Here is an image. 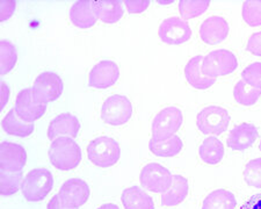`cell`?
Instances as JSON below:
<instances>
[{
  "label": "cell",
  "mask_w": 261,
  "mask_h": 209,
  "mask_svg": "<svg viewBox=\"0 0 261 209\" xmlns=\"http://www.w3.org/2000/svg\"><path fill=\"white\" fill-rule=\"evenodd\" d=\"M49 160L57 170H74L82 162L81 146L70 137H58L50 144Z\"/></svg>",
  "instance_id": "cell-1"
},
{
  "label": "cell",
  "mask_w": 261,
  "mask_h": 209,
  "mask_svg": "<svg viewBox=\"0 0 261 209\" xmlns=\"http://www.w3.org/2000/svg\"><path fill=\"white\" fill-rule=\"evenodd\" d=\"M54 186V178L48 169L39 167L29 171L23 178L21 191L29 202H39L45 199Z\"/></svg>",
  "instance_id": "cell-2"
},
{
  "label": "cell",
  "mask_w": 261,
  "mask_h": 209,
  "mask_svg": "<svg viewBox=\"0 0 261 209\" xmlns=\"http://www.w3.org/2000/svg\"><path fill=\"white\" fill-rule=\"evenodd\" d=\"M87 156L88 160L96 166L111 167L120 160V144L112 137H96L87 145Z\"/></svg>",
  "instance_id": "cell-3"
},
{
  "label": "cell",
  "mask_w": 261,
  "mask_h": 209,
  "mask_svg": "<svg viewBox=\"0 0 261 209\" xmlns=\"http://www.w3.org/2000/svg\"><path fill=\"white\" fill-rule=\"evenodd\" d=\"M100 116L105 123L119 127L132 119L133 103L125 95H111L101 106Z\"/></svg>",
  "instance_id": "cell-4"
},
{
  "label": "cell",
  "mask_w": 261,
  "mask_h": 209,
  "mask_svg": "<svg viewBox=\"0 0 261 209\" xmlns=\"http://www.w3.org/2000/svg\"><path fill=\"white\" fill-rule=\"evenodd\" d=\"M64 84L57 73L45 71L36 77L32 86L33 97L36 102L47 104L56 101L63 93Z\"/></svg>",
  "instance_id": "cell-5"
},
{
  "label": "cell",
  "mask_w": 261,
  "mask_h": 209,
  "mask_svg": "<svg viewBox=\"0 0 261 209\" xmlns=\"http://www.w3.org/2000/svg\"><path fill=\"white\" fill-rule=\"evenodd\" d=\"M229 123V112L220 106L204 107L196 116L197 128L204 135H221L228 129Z\"/></svg>",
  "instance_id": "cell-6"
},
{
  "label": "cell",
  "mask_w": 261,
  "mask_h": 209,
  "mask_svg": "<svg viewBox=\"0 0 261 209\" xmlns=\"http://www.w3.org/2000/svg\"><path fill=\"white\" fill-rule=\"evenodd\" d=\"M184 122V115L178 107L170 106L162 110L152 121V139L163 141L170 139L179 130Z\"/></svg>",
  "instance_id": "cell-7"
},
{
  "label": "cell",
  "mask_w": 261,
  "mask_h": 209,
  "mask_svg": "<svg viewBox=\"0 0 261 209\" xmlns=\"http://www.w3.org/2000/svg\"><path fill=\"white\" fill-rule=\"evenodd\" d=\"M237 68V57L233 55V53L226 49H218L210 51L202 62V71H203L205 76L210 78L228 76Z\"/></svg>",
  "instance_id": "cell-8"
},
{
  "label": "cell",
  "mask_w": 261,
  "mask_h": 209,
  "mask_svg": "<svg viewBox=\"0 0 261 209\" xmlns=\"http://www.w3.org/2000/svg\"><path fill=\"white\" fill-rule=\"evenodd\" d=\"M172 178H173V174L168 169L157 163H150L145 165L140 174L141 185L145 190L162 194L171 186Z\"/></svg>",
  "instance_id": "cell-9"
},
{
  "label": "cell",
  "mask_w": 261,
  "mask_h": 209,
  "mask_svg": "<svg viewBox=\"0 0 261 209\" xmlns=\"http://www.w3.org/2000/svg\"><path fill=\"white\" fill-rule=\"evenodd\" d=\"M158 36L165 44L180 45L191 39L192 29L184 19L172 16L164 20L159 26Z\"/></svg>",
  "instance_id": "cell-10"
},
{
  "label": "cell",
  "mask_w": 261,
  "mask_h": 209,
  "mask_svg": "<svg viewBox=\"0 0 261 209\" xmlns=\"http://www.w3.org/2000/svg\"><path fill=\"white\" fill-rule=\"evenodd\" d=\"M58 196L65 207L79 208L90 198V187L81 178H71L63 184Z\"/></svg>",
  "instance_id": "cell-11"
},
{
  "label": "cell",
  "mask_w": 261,
  "mask_h": 209,
  "mask_svg": "<svg viewBox=\"0 0 261 209\" xmlns=\"http://www.w3.org/2000/svg\"><path fill=\"white\" fill-rule=\"evenodd\" d=\"M120 77V69L115 62L105 60L95 64L88 74V85L105 90L114 85Z\"/></svg>",
  "instance_id": "cell-12"
},
{
  "label": "cell",
  "mask_w": 261,
  "mask_h": 209,
  "mask_svg": "<svg viewBox=\"0 0 261 209\" xmlns=\"http://www.w3.org/2000/svg\"><path fill=\"white\" fill-rule=\"evenodd\" d=\"M27 163V152L22 145L4 141L0 144V169L6 172H20Z\"/></svg>",
  "instance_id": "cell-13"
},
{
  "label": "cell",
  "mask_w": 261,
  "mask_h": 209,
  "mask_svg": "<svg viewBox=\"0 0 261 209\" xmlns=\"http://www.w3.org/2000/svg\"><path fill=\"white\" fill-rule=\"evenodd\" d=\"M14 110L21 119L26 122L34 123L36 120L41 119L47 111V104L39 103L33 97L32 89H23L19 92L15 100Z\"/></svg>",
  "instance_id": "cell-14"
},
{
  "label": "cell",
  "mask_w": 261,
  "mask_h": 209,
  "mask_svg": "<svg viewBox=\"0 0 261 209\" xmlns=\"http://www.w3.org/2000/svg\"><path fill=\"white\" fill-rule=\"evenodd\" d=\"M229 23L222 16H209L200 27L201 40L209 45L220 44L229 35Z\"/></svg>",
  "instance_id": "cell-15"
},
{
  "label": "cell",
  "mask_w": 261,
  "mask_h": 209,
  "mask_svg": "<svg viewBox=\"0 0 261 209\" xmlns=\"http://www.w3.org/2000/svg\"><path fill=\"white\" fill-rule=\"evenodd\" d=\"M81 130V122L78 118L71 113H62L51 120L48 127V139L56 140L58 137L74 139Z\"/></svg>",
  "instance_id": "cell-16"
},
{
  "label": "cell",
  "mask_w": 261,
  "mask_h": 209,
  "mask_svg": "<svg viewBox=\"0 0 261 209\" xmlns=\"http://www.w3.org/2000/svg\"><path fill=\"white\" fill-rule=\"evenodd\" d=\"M258 129L252 123H241L232 129L226 139V144L234 151H244L253 145L258 139Z\"/></svg>",
  "instance_id": "cell-17"
},
{
  "label": "cell",
  "mask_w": 261,
  "mask_h": 209,
  "mask_svg": "<svg viewBox=\"0 0 261 209\" xmlns=\"http://www.w3.org/2000/svg\"><path fill=\"white\" fill-rule=\"evenodd\" d=\"M203 56L197 55L191 58L185 66V78L192 87L196 90H207L216 83V78H210L205 76L202 71V62Z\"/></svg>",
  "instance_id": "cell-18"
},
{
  "label": "cell",
  "mask_w": 261,
  "mask_h": 209,
  "mask_svg": "<svg viewBox=\"0 0 261 209\" xmlns=\"http://www.w3.org/2000/svg\"><path fill=\"white\" fill-rule=\"evenodd\" d=\"M70 20L74 26L82 29L94 26L98 21V16L94 13L92 2L88 0L75 2L70 8Z\"/></svg>",
  "instance_id": "cell-19"
},
{
  "label": "cell",
  "mask_w": 261,
  "mask_h": 209,
  "mask_svg": "<svg viewBox=\"0 0 261 209\" xmlns=\"http://www.w3.org/2000/svg\"><path fill=\"white\" fill-rule=\"evenodd\" d=\"M188 180L182 175L175 174L172 178L171 186L162 194V204L165 207L178 206L188 195Z\"/></svg>",
  "instance_id": "cell-20"
},
{
  "label": "cell",
  "mask_w": 261,
  "mask_h": 209,
  "mask_svg": "<svg viewBox=\"0 0 261 209\" xmlns=\"http://www.w3.org/2000/svg\"><path fill=\"white\" fill-rule=\"evenodd\" d=\"M93 11L102 22L113 24L123 16V5L119 0H98L92 2Z\"/></svg>",
  "instance_id": "cell-21"
},
{
  "label": "cell",
  "mask_w": 261,
  "mask_h": 209,
  "mask_svg": "<svg viewBox=\"0 0 261 209\" xmlns=\"http://www.w3.org/2000/svg\"><path fill=\"white\" fill-rule=\"evenodd\" d=\"M121 201L124 209H154L153 200L138 186L125 188L122 192Z\"/></svg>",
  "instance_id": "cell-22"
},
{
  "label": "cell",
  "mask_w": 261,
  "mask_h": 209,
  "mask_svg": "<svg viewBox=\"0 0 261 209\" xmlns=\"http://www.w3.org/2000/svg\"><path fill=\"white\" fill-rule=\"evenodd\" d=\"M3 130L8 135L16 137H28L34 132V123L26 122L16 114L15 110H11L2 121Z\"/></svg>",
  "instance_id": "cell-23"
},
{
  "label": "cell",
  "mask_w": 261,
  "mask_h": 209,
  "mask_svg": "<svg viewBox=\"0 0 261 209\" xmlns=\"http://www.w3.org/2000/svg\"><path fill=\"white\" fill-rule=\"evenodd\" d=\"M224 145L216 136H209L200 145L199 154L202 162L209 165H217L224 157Z\"/></svg>",
  "instance_id": "cell-24"
},
{
  "label": "cell",
  "mask_w": 261,
  "mask_h": 209,
  "mask_svg": "<svg viewBox=\"0 0 261 209\" xmlns=\"http://www.w3.org/2000/svg\"><path fill=\"white\" fill-rule=\"evenodd\" d=\"M237 200L226 190H216L209 193L202 202V209H236Z\"/></svg>",
  "instance_id": "cell-25"
},
{
  "label": "cell",
  "mask_w": 261,
  "mask_h": 209,
  "mask_svg": "<svg viewBox=\"0 0 261 209\" xmlns=\"http://www.w3.org/2000/svg\"><path fill=\"white\" fill-rule=\"evenodd\" d=\"M182 141L179 136L173 135L170 139L157 141L151 139L149 142V149L154 156L157 157H174L176 154L180 153L181 149H182Z\"/></svg>",
  "instance_id": "cell-26"
},
{
  "label": "cell",
  "mask_w": 261,
  "mask_h": 209,
  "mask_svg": "<svg viewBox=\"0 0 261 209\" xmlns=\"http://www.w3.org/2000/svg\"><path fill=\"white\" fill-rule=\"evenodd\" d=\"M18 61V51L15 45L7 40L0 42V73L5 76L11 72Z\"/></svg>",
  "instance_id": "cell-27"
},
{
  "label": "cell",
  "mask_w": 261,
  "mask_h": 209,
  "mask_svg": "<svg viewBox=\"0 0 261 209\" xmlns=\"http://www.w3.org/2000/svg\"><path fill=\"white\" fill-rule=\"evenodd\" d=\"M261 97V90H256L248 85L243 79L236 84L233 89V98L236 101L243 106H252Z\"/></svg>",
  "instance_id": "cell-28"
},
{
  "label": "cell",
  "mask_w": 261,
  "mask_h": 209,
  "mask_svg": "<svg viewBox=\"0 0 261 209\" xmlns=\"http://www.w3.org/2000/svg\"><path fill=\"white\" fill-rule=\"evenodd\" d=\"M23 173L20 172H0V193L3 196H11L15 194L22 186Z\"/></svg>",
  "instance_id": "cell-29"
},
{
  "label": "cell",
  "mask_w": 261,
  "mask_h": 209,
  "mask_svg": "<svg viewBox=\"0 0 261 209\" xmlns=\"http://www.w3.org/2000/svg\"><path fill=\"white\" fill-rule=\"evenodd\" d=\"M209 0H180L179 12L184 20L194 19L204 13L209 8Z\"/></svg>",
  "instance_id": "cell-30"
},
{
  "label": "cell",
  "mask_w": 261,
  "mask_h": 209,
  "mask_svg": "<svg viewBox=\"0 0 261 209\" xmlns=\"http://www.w3.org/2000/svg\"><path fill=\"white\" fill-rule=\"evenodd\" d=\"M243 20L250 27L261 26V0H247L242 8Z\"/></svg>",
  "instance_id": "cell-31"
},
{
  "label": "cell",
  "mask_w": 261,
  "mask_h": 209,
  "mask_svg": "<svg viewBox=\"0 0 261 209\" xmlns=\"http://www.w3.org/2000/svg\"><path fill=\"white\" fill-rule=\"evenodd\" d=\"M244 180L248 186L261 188V158L247 163L244 169Z\"/></svg>",
  "instance_id": "cell-32"
},
{
  "label": "cell",
  "mask_w": 261,
  "mask_h": 209,
  "mask_svg": "<svg viewBox=\"0 0 261 209\" xmlns=\"http://www.w3.org/2000/svg\"><path fill=\"white\" fill-rule=\"evenodd\" d=\"M242 78L248 85L256 90H261V63H252L242 72Z\"/></svg>",
  "instance_id": "cell-33"
},
{
  "label": "cell",
  "mask_w": 261,
  "mask_h": 209,
  "mask_svg": "<svg viewBox=\"0 0 261 209\" xmlns=\"http://www.w3.org/2000/svg\"><path fill=\"white\" fill-rule=\"evenodd\" d=\"M123 4L129 13L136 14L146 11L147 7L151 5V2L150 0H125Z\"/></svg>",
  "instance_id": "cell-34"
},
{
  "label": "cell",
  "mask_w": 261,
  "mask_h": 209,
  "mask_svg": "<svg viewBox=\"0 0 261 209\" xmlns=\"http://www.w3.org/2000/svg\"><path fill=\"white\" fill-rule=\"evenodd\" d=\"M246 49L252 55L261 57V32L254 33L248 37Z\"/></svg>",
  "instance_id": "cell-35"
},
{
  "label": "cell",
  "mask_w": 261,
  "mask_h": 209,
  "mask_svg": "<svg viewBox=\"0 0 261 209\" xmlns=\"http://www.w3.org/2000/svg\"><path fill=\"white\" fill-rule=\"evenodd\" d=\"M16 3L13 0H3L0 2V19L6 21L14 14Z\"/></svg>",
  "instance_id": "cell-36"
},
{
  "label": "cell",
  "mask_w": 261,
  "mask_h": 209,
  "mask_svg": "<svg viewBox=\"0 0 261 209\" xmlns=\"http://www.w3.org/2000/svg\"><path fill=\"white\" fill-rule=\"evenodd\" d=\"M10 98V87L7 84L2 81L0 82V110H4Z\"/></svg>",
  "instance_id": "cell-37"
},
{
  "label": "cell",
  "mask_w": 261,
  "mask_h": 209,
  "mask_svg": "<svg viewBox=\"0 0 261 209\" xmlns=\"http://www.w3.org/2000/svg\"><path fill=\"white\" fill-rule=\"evenodd\" d=\"M241 209H261V193L252 195L243 204Z\"/></svg>",
  "instance_id": "cell-38"
},
{
  "label": "cell",
  "mask_w": 261,
  "mask_h": 209,
  "mask_svg": "<svg viewBox=\"0 0 261 209\" xmlns=\"http://www.w3.org/2000/svg\"><path fill=\"white\" fill-rule=\"evenodd\" d=\"M47 209H78V208H67L65 207L64 204L62 203L60 196L57 195H54L51 200H50L48 206H47Z\"/></svg>",
  "instance_id": "cell-39"
},
{
  "label": "cell",
  "mask_w": 261,
  "mask_h": 209,
  "mask_svg": "<svg viewBox=\"0 0 261 209\" xmlns=\"http://www.w3.org/2000/svg\"><path fill=\"white\" fill-rule=\"evenodd\" d=\"M98 209H120L119 207L116 206V204H113V203H105L102 206H100Z\"/></svg>",
  "instance_id": "cell-40"
},
{
  "label": "cell",
  "mask_w": 261,
  "mask_h": 209,
  "mask_svg": "<svg viewBox=\"0 0 261 209\" xmlns=\"http://www.w3.org/2000/svg\"><path fill=\"white\" fill-rule=\"evenodd\" d=\"M157 3H158V4H162V5L165 6V5H170V4H172L173 2H172V0H170V2H162V0H158Z\"/></svg>",
  "instance_id": "cell-41"
},
{
  "label": "cell",
  "mask_w": 261,
  "mask_h": 209,
  "mask_svg": "<svg viewBox=\"0 0 261 209\" xmlns=\"http://www.w3.org/2000/svg\"><path fill=\"white\" fill-rule=\"evenodd\" d=\"M259 150L261 151V142H260V144H259Z\"/></svg>",
  "instance_id": "cell-42"
}]
</instances>
